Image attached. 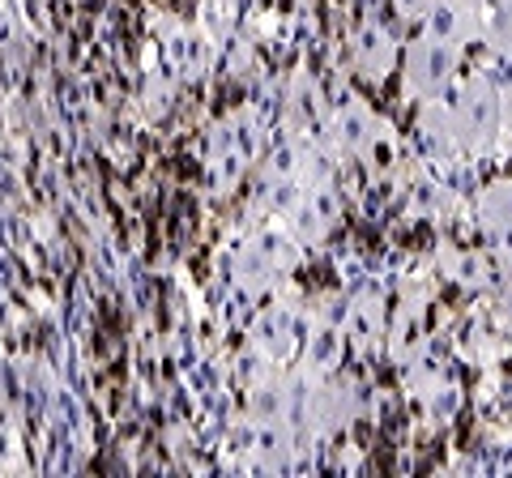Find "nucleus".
I'll use <instances>...</instances> for the list:
<instances>
[{
  "label": "nucleus",
  "mask_w": 512,
  "mask_h": 478,
  "mask_svg": "<svg viewBox=\"0 0 512 478\" xmlns=\"http://www.w3.org/2000/svg\"><path fill=\"white\" fill-rule=\"evenodd\" d=\"M487 222H495L500 231H512V184H500L487 193Z\"/></svg>",
  "instance_id": "obj_1"
},
{
  "label": "nucleus",
  "mask_w": 512,
  "mask_h": 478,
  "mask_svg": "<svg viewBox=\"0 0 512 478\" xmlns=\"http://www.w3.org/2000/svg\"><path fill=\"white\" fill-rule=\"evenodd\" d=\"M500 5H504V9H508V13H512V0H500Z\"/></svg>",
  "instance_id": "obj_2"
}]
</instances>
